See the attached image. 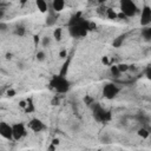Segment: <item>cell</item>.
<instances>
[{
	"label": "cell",
	"instance_id": "cell-1",
	"mask_svg": "<svg viewBox=\"0 0 151 151\" xmlns=\"http://www.w3.org/2000/svg\"><path fill=\"white\" fill-rule=\"evenodd\" d=\"M50 87L52 90H54L57 93L64 94V93H67L70 91V88H71V81L66 77H64V76L54 74L50 79Z\"/></svg>",
	"mask_w": 151,
	"mask_h": 151
},
{
	"label": "cell",
	"instance_id": "cell-2",
	"mask_svg": "<svg viewBox=\"0 0 151 151\" xmlns=\"http://www.w3.org/2000/svg\"><path fill=\"white\" fill-rule=\"evenodd\" d=\"M90 22L91 21H88V20L83 18L78 22L68 26L70 35L73 37V38H83V37H85L90 31Z\"/></svg>",
	"mask_w": 151,
	"mask_h": 151
},
{
	"label": "cell",
	"instance_id": "cell-3",
	"mask_svg": "<svg viewBox=\"0 0 151 151\" xmlns=\"http://www.w3.org/2000/svg\"><path fill=\"white\" fill-rule=\"evenodd\" d=\"M91 107H92L93 118L98 123H106V122H110L111 120V118H112L111 112L109 110L104 109L99 103H93L91 105Z\"/></svg>",
	"mask_w": 151,
	"mask_h": 151
},
{
	"label": "cell",
	"instance_id": "cell-4",
	"mask_svg": "<svg viewBox=\"0 0 151 151\" xmlns=\"http://www.w3.org/2000/svg\"><path fill=\"white\" fill-rule=\"evenodd\" d=\"M119 7H120V13H123L126 18H132L139 12L136 2H133L132 0H122Z\"/></svg>",
	"mask_w": 151,
	"mask_h": 151
},
{
	"label": "cell",
	"instance_id": "cell-5",
	"mask_svg": "<svg viewBox=\"0 0 151 151\" xmlns=\"http://www.w3.org/2000/svg\"><path fill=\"white\" fill-rule=\"evenodd\" d=\"M120 88L117 84L114 83H106L104 86H103V96L106 98V99H113L118 96Z\"/></svg>",
	"mask_w": 151,
	"mask_h": 151
},
{
	"label": "cell",
	"instance_id": "cell-6",
	"mask_svg": "<svg viewBox=\"0 0 151 151\" xmlns=\"http://www.w3.org/2000/svg\"><path fill=\"white\" fill-rule=\"evenodd\" d=\"M12 127H13V140H20L27 133L26 126L22 123H15L12 125Z\"/></svg>",
	"mask_w": 151,
	"mask_h": 151
},
{
	"label": "cell",
	"instance_id": "cell-7",
	"mask_svg": "<svg viewBox=\"0 0 151 151\" xmlns=\"http://www.w3.org/2000/svg\"><path fill=\"white\" fill-rule=\"evenodd\" d=\"M139 22L144 27H147L151 24V7H149V6H144L143 7V9L140 12Z\"/></svg>",
	"mask_w": 151,
	"mask_h": 151
},
{
	"label": "cell",
	"instance_id": "cell-8",
	"mask_svg": "<svg viewBox=\"0 0 151 151\" xmlns=\"http://www.w3.org/2000/svg\"><path fill=\"white\" fill-rule=\"evenodd\" d=\"M0 134H1L2 138L12 140L13 139V127H12V125L7 124L6 122L0 123Z\"/></svg>",
	"mask_w": 151,
	"mask_h": 151
},
{
	"label": "cell",
	"instance_id": "cell-9",
	"mask_svg": "<svg viewBox=\"0 0 151 151\" xmlns=\"http://www.w3.org/2000/svg\"><path fill=\"white\" fill-rule=\"evenodd\" d=\"M28 127L33 131V132H41L44 130H46V125L45 123L39 119V118H32L28 123Z\"/></svg>",
	"mask_w": 151,
	"mask_h": 151
},
{
	"label": "cell",
	"instance_id": "cell-10",
	"mask_svg": "<svg viewBox=\"0 0 151 151\" xmlns=\"http://www.w3.org/2000/svg\"><path fill=\"white\" fill-rule=\"evenodd\" d=\"M58 17H59V13L54 12V11L52 9L51 5H50L48 11H47V17H46V25H47V26H53V25L57 22Z\"/></svg>",
	"mask_w": 151,
	"mask_h": 151
},
{
	"label": "cell",
	"instance_id": "cell-11",
	"mask_svg": "<svg viewBox=\"0 0 151 151\" xmlns=\"http://www.w3.org/2000/svg\"><path fill=\"white\" fill-rule=\"evenodd\" d=\"M51 7H52V9H53L54 12L59 13V12H61V11L64 9V7H65V1H63V0H54V1L51 2Z\"/></svg>",
	"mask_w": 151,
	"mask_h": 151
},
{
	"label": "cell",
	"instance_id": "cell-12",
	"mask_svg": "<svg viewBox=\"0 0 151 151\" xmlns=\"http://www.w3.org/2000/svg\"><path fill=\"white\" fill-rule=\"evenodd\" d=\"M35 5H37L38 9H39L41 13H45V12H47V11H48V7H50V5H48L46 1H44V0H37Z\"/></svg>",
	"mask_w": 151,
	"mask_h": 151
},
{
	"label": "cell",
	"instance_id": "cell-13",
	"mask_svg": "<svg viewBox=\"0 0 151 151\" xmlns=\"http://www.w3.org/2000/svg\"><path fill=\"white\" fill-rule=\"evenodd\" d=\"M70 63H71V55H68V57H67L66 61L63 64V67H61V70H60V72H59L58 74L66 77V74H67V71H68V66H70Z\"/></svg>",
	"mask_w": 151,
	"mask_h": 151
},
{
	"label": "cell",
	"instance_id": "cell-14",
	"mask_svg": "<svg viewBox=\"0 0 151 151\" xmlns=\"http://www.w3.org/2000/svg\"><path fill=\"white\" fill-rule=\"evenodd\" d=\"M150 132H151V131H150L149 129H146L145 126H142V127L137 131V134H138L139 137H142V138L145 139V138H149V137H150Z\"/></svg>",
	"mask_w": 151,
	"mask_h": 151
},
{
	"label": "cell",
	"instance_id": "cell-15",
	"mask_svg": "<svg viewBox=\"0 0 151 151\" xmlns=\"http://www.w3.org/2000/svg\"><path fill=\"white\" fill-rule=\"evenodd\" d=\"M124 39H125V34H120V35H118V37L114 38V40L112 41V46H113V47H120V46L123 45Z\"/></svg>",
	"mask_w": 151,
	"mask_h": 151
},
{
	"label": "cell",
	"instance_id": "cell-16",
	"mask_svg": "<svg viewBox=\"0 0 151 151\" xmlns=\"http://www.w3.org/2000/svg\"><path fill=\"white\" fill-rule=\"evenodd\" d=\"M110 73H111V76H112L113 78H119L120 74H122L117 65H112V66H110Z\"/></svg>",
	"mask_w": 151,
	"mask_h": 151
},
{
	"label": "cell",
	"instance_id": "cell-17",
	"mask_svg": "<svg viewBox=\"0 0 151 151\" xmlns=\"http://www.w3.org/2000/svg\"><path fill=\"white\" fill-rule=\"evenodd\" d=\"M142 37L145 39V40H151V26H147V27H144L143 31H142Z\"/></svg>",
	"mask_w": 151,
	"mask_h": 151
},
{
	"label": "cell",
	"instance_id": "cell-18",
	"mask_svg": "<svg viewBox=\"0 0 151 151\" xmlns=\"http://www.w3.org/2000/svg\"><path fill=\"white\" fill-rule=\"evenodd\" d=\"M14 34L15 35H19V37H24L25 35V32H26V29H25V26H22V25H18V26H15V28H14Z\"/></svg>",
	"mask_w": 151,
	"mask_h": 151
},
{
	"label": "cell",
	"instance_id": "cell-19",
	"mask_svg": "<svg viewBox=\"0 0 151 151\" xmlns=\"http://www.w3.org/2000/svg\"><path fill=\"white\" fill-rule=\"evenodd\" d=\"M61 37H63V29H61L60 27H57V28L53 31V38H54L57 41H59V40H61Z\"/></svg>",
	"mask_w": 151,
	"mask_h": 151
},
{
	"label": "cell",
	"instance_id": "cell-20",
	"mask_svg": "<svg viewBox=\"0 0 151 151\" xmlns=\"http://www.w3.org/2000/svg\"><path fill=\"white\" fill-rule=\"evenodd\" d=\"M27 101V105H26V109H25V112H27V113H29V112H33L35 109H34V104H33V101H32V99L29 98V99H27L26 100Z\"/></svg>",
	"mask_w": 151,
	"mask_h": 151
},
{
	"label": "cell",
	"instance_id": "cell-21",
	"mask_svg": "<svg viewBox=\"0 0 151 151\" xmlns=\"http://www.w3.org/2000/svg\"><path fill=\"white\" fill-rule=\"evenodd\" d=\"M106 15H107V18H109V19H111V20H113V19H117V18H118V14H117L112 8H107V9H106Z\"/></svg>",
	"mask_w": 151,
	"mask_h": 151
},
{
	"label": "cell",
	"instance_id": "cell-22",
	"mask_svg": "<svg viewBox=\"0 0 151 151\" xmlns=\"http://www.w3.org/2000/svg\"><path fill=\"white\" fill-rule=\"evenodd\" d=\"M35 58H37L38 61H44L45 58H46V54H45L44 51H38L37 54H35Z\"/></svg>",
	"mask_w": 151,
	"mask_h": 151
},
{
	"label": "cell",
	"instance_id": "cell-23",
	"mask_svg": "<svg viewBox=\"0 0 151 151\" xmlns=\"http://www.w3.org/2000/svg\"><path fill=\"white\" fill-rule=\"evenodd\" d=\"M118 66V68H119V71H120V73H124V72H127L129 70H130V66L127 65V64H119V65H117Z\"/></svg>",
	"mask_w": 151,
	"mask_h": 151
},
{
	"label": "cell",
	"instance_id": "cell-24",
	"mask_svg": "<svg viewBox=\"0 0 151 151\" xmlns=\"http://www.w3.org/2000/svg\"><path fill=\"white\" fill-rule=\"evenodd\" d=\"M50 44H51V38H50V37H44V38L41 39V45H42L44 47H47Z\"/></svg>",
	"mask_w": 151,
	"mask_h": 151
},
{
	"label": "cell",
	"instance_id": "cell-25",
	"mask_svg": "<svg viewBox=\"0 0 151 151\" xmlns=\"http://www.w3.org/2000/svg\"><path fill=\"white\" fill-rule=\"evenodd\" d=\"M145 76L149 80H151V65H149L146 68H145Z\"/></svg>",
	"mask_w": 151,
	"mask_h": 151
},
{
	"label": "cell",
	"instance_id": "cell-26",
	"mask_svg": "<svg viewBox=\"0 0 151 151\" xmlns=\"http://www.w3.org/2000/svg\"><path fill=\"white\" fill-rule=\"evenodd\" d=\"M59 57H60L61 59H64V58L68 57V55H67V51H66V50H61V51H60V53H59Z\"/></svg>",
	"mask_w": 151,
	"mask_h": 151
},
{
	"label": "cell",
	"instance_id": "cell-27",
	"mask_svg": "<svg viewBox=\"0 0 151 151\" xmlns=\"http://www.w3.org/2000/svg\"><path fill=\"white\" fill-rule=\"evenodd\" d=\"M101 143H105V144H109V143H111V138H109L107 136H103L101 137Z\"/></svg>",
	"mask_w": 151,
	"mask_h": 151
},
{
	"label": "cell",
	"instance_id": "cell-28",
	"mask_svg": "<svg viewBox=\"0 0 151 151\" xmlns=\"http://www.w3.org/2000/svg\"><path fill=\"white\" fill-rule=\"evenodd\" d=\"M7 96H8V97H14V96H15V91L12 90V88L8 90V91H7Z\"/></svg>",
	"mask_w": 151,
	"mask_h": 151
},
{
	"label": "cell",
	"instance_id": "cell-29",
	"mask_svg": "<svg viewBox=\"0 0 151 151\" xmlns=\"http://www.w3.org/2000/svg\"><path fill=\"white\" fill-rule=\"evenodd\" d=\"M101 63H103L104 65H109V59H107V57H103Z\"/></svg>",
	"mask_w": 151,
	"mask_h": 151
},
{
	"label": "cell",
	"instance_id": "cell-30",
	"mask_svg": "<svg viewBox=\"0 0 151 151\" xmlns=\"http://www.w3.org/2000/svg\"><path fill=\"white\" fill-rule=\"evenodd\" d=\"M47 151H55V145L51 144V145L48 146V150H47Z\"/></svg>",
	"mask_w": 151,
	"mask_h": 151
},
{
	"label": "cell",
	"instance_id": "cell-31",
	"mask_svg": "<svg viewBox=\"0 0 151 151\" xmlns=\"http://www.w3.org/2000/svg\"><path fill=\"white\" fill-rule=\"evenodd\" d=\"M52 144H53V145H58V144H59V139H58V138H53Z\"/></svg>",
	"mask_w": 151,
	"mask_h": 151
},
{
	"label": "cell",
	"instance_id": "cell-32",
	"mask_svg": "<svg viewBox=\"0 0 151 151\" xmlns=\"http://www.w3.org/2000/svg\"><path fill=\"white\" fill-rule=\"evenodd\" d=\"M0 27H1V31H5L6 29V25L4 22H0Z\"/></svg>",
	"mask_w": 151,
	"mask_h": 151
},
{
	"label": "cell",
	"instance_id": "cell-33",
	"mask_svg": "<svg viewBox=\"0 0 151 151\" xmlns=\"http://www.w3.org/2000/svg\"><path fill=\"white\" fill-rule=\"evenodd\" d=\"M34 42H35V44H37V42H39V37H38V35H35V37H34Z\"/></svg>",
	"mask_w": 151,
	"mask_h": 151
},
{
	"label": "cell",
	"instance_id": "cell-34",
	"mask_svg": "<svg viewBox=\"0 0 151 151\" xmlns=\"http://www.w3.org/2000/svg\"><path fill=\"white\" fill-rule=\"evenodd\" d=\"M140 151H142V150H140Z\"/></svg>",
	"mask_w": 151,
	"mask_h": 151
}]
</instances>
